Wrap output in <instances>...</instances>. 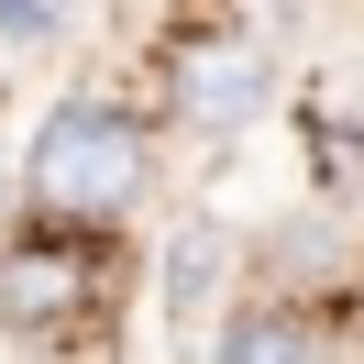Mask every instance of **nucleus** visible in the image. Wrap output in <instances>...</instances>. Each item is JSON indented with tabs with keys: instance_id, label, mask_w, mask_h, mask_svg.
Listing matches in <instances>:
<instances>
[{
	"instance_id": "obj_4",
	"label": "nucleus",
	"mask_w": 364,
	"mask_h": 364,
	"mask_svg": "<svg viewBox=\"0 0 364 364\" xmlns=\"http://www.w3.org/2000/svg\"><path fill=\"white\" fill-rule=\"evenodd\" d=\"M210 364H320V320L309 298H243L210 342Z\"/></svg>"
},
{
	"instance_id": "obj_1",
	"label": "nucleus",
	"mask_w": 364,
	"mask_h": 364,
	"mask_svg": "<svg viewBox=\"0 0 364 364\" xmlns=\"http://www.w3.org/2000/svg\"><path fill=\"white\" fill-rule=\"evenodd\" d=\"M155 188V122L111 89H77L33 122V155H23V210L45 232H122Z\"/></svg>"
},
{
	"instance_id": "obj_2",
	"label": "nucleus",
	"mask_w": 364,
	"mask_h": 364,
	"mask_svg": "<svg viewBox=\"0 0 364 364\" xmlns=\"http://www.w3.org/2000/svg\"><path fill=\"white\" fill-rule=\"evenodd\" d=\"M265 100H276V55H265V33H243V23L177 33L166 67H155V122H177V133H199V144H232L243 122H265Z\"/></svg>"
},
{
	"instance_id": "obj_3",
	"label": "nucleus",
	"mask_w": 364,
	"mask_h": 364,
	"mask_svg": "<svg viewBox=\"0 0 364 364\" xmlns=\"http://www.w3.org/2000/svg\"><path fill=\"white\" fill-rule=\"evenodd\" d=\"M111 287V254L100 232H11L0 243V331H77Z\"/></svg>"
},
{
	"instance_id": "obj_5",
	"label": "nucleus",
	"mask_w": 364,
	"mask_h": 364,
	"mask_svg": "<svg viewBox=\"0 0 364 364\" xmlns=\"http://www.w3.org/2000/svg\"><path fill=\"white\" fill-rule=\"evenodd\" d=\"M67 0H0V45H45Z\"/></svg>"
}]
</instances>
